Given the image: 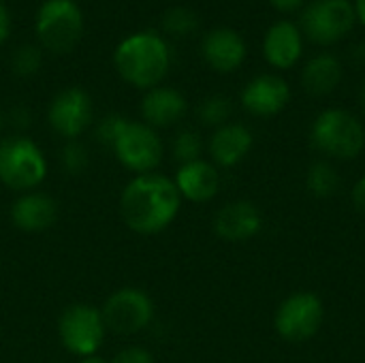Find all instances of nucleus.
<instances>
[{"label":"nucleus","instance_id":"nucleus-32","mask_svg":"<svg viewBox=\"0 0 365 363\" xmlns=\"http://www.w3.org/2000/svg\"><path fill=\"white\" fill-rule=\"evenodd\" d=\"M353 6H355V15H357V19H359V21L365 26V0H355V2H353Z\"/></svg>","mask_w":365,"mask_h":363},{"label":"nucleus","instance_id":"nucleus-31","mask_svg":"<svg viewBox=\"0 0 365 363\" xmlns=\"http://www.w3.org/2000/svg\"><path fill=\"white\" fill-rule=\"evenodd\" d=\"M9 28H11V19H9V13H6L4 4L0 2V43L9 36Z\"/></svg>","mask_w":365,"mask_h":363},{"label":"nucleus","instance_id":"nucleus-27","mask_svg":"<svg viewBox=\"0 0 365 363\" xmlns=\"http://www.w3.org/2000/svg\"><path fill=\"white\" fill-rule=\"evenodd\" d=\"M126 118H122V116H118V113H109V116H105L98 124H96V128H94V137H96V141L101 143V145H105V148H113V143L118 141V137H120V133L124 131V126H126Z\"/></svg>","mask_w":365,"mask_h":363},{"label":"nucleus","instance_id":"nucleus-23","mask_svg":"<svg viewBox=\"0 0 365 363\" xmlns=\"http://www.w3.org/2000/svg\"><path fill=\"white\" fill-rule=\"evenodd\" d=\"M173 158L180 163V165H188V163H195V160H201L203 158V137L192 131V128H184L175 135L173 139Z\"/></svg>","mask_w":365,"mask_h":363},{"label":"nucleus","instance_id":"nucleus-14","mask_svg":"<svg viewBox=\"0 0 365 363\" xmlns=\"http://www.w3.org/2000/svg\"><path fill=\"white\" fill-rule=\"evenodd\" d=\"M11 223L24 233H43L58 220V203L53 197L41 190L17 195L9 210Z\"/></svg>","mask_w":365,"mask_h":363},{"label":"nucleus","instance_id":"nucleus-21","mask_svg":"<svg viewBox=\"0 0 365 363\" xmlns=\"http://www.w3.org/2000/svg\"><path fill=\"white\" fill-rule=\"evenodd\" d=\"M306 188L317 199H329L340 188V173L329 160H314L306 173Z\"/></svg>","mask_w":365,"mask_h":363},{"label":"nucleus","instance_id":"nucleus-5","mask_svg":"<svg viewBox=\"0 0 365 363\" xmlns=\"http://www.w3.org/2000/svg\"><path fill=\"white\" fill-rule=\"evenodd\" d=\"M325 321V306L319 295L310 291H299L282 300L274 315L276 334L291 344H302L312 340Z\"/></svg>","mask_w":365,"mask_h":363},{"label":"nucleus","instance_id":"nucleus-29","mask_svg":"<svg viewBox=\"0 0 365 363\" xmlns=\"http://www.w3.org/2000/svg\"><path fill=\"white\" fill-rule=\"evenodd\" d=\"M351 201H353V205H355V210L359 214H365V175H361L355 182V186L351 190Z\"/></svg>","mask_w":365,"mask_h":363},{"label":"nucleus","instance_id":"nucleus-4","mask_svg":"<svg viewBox=\"0 0 365 363\" xmlns=\"http://www.w3.org/2000/svg\"><path fill=\"white\" fill-rule=\"evenodd\" d=\"M47 178V158L43 150L24 135H11L0 141V184L15 193L36 190Z\"/></svg>","mask_w":365,"mask_h":363},{"label":"nucleus","instance_id":"nucleus-19","mask_svg":"<svg viewBox=\"0 0 365 363\" xmlns=\"http://www.w3.org/2000/svg\"><path fill=\"white\" fill-rule=\"evenodd\" d=\"M203 58L218 73H233L246 60V43L231 28H216L203 39Z\"/></svg>","mask_w":365,"mask_h":363},{"label":"nucleus","instance_id":"nucleus-9","mask_svg":"<svg viewBox=\"0 0 365 363\" xmlns=\"http://www.w3.org/2000/svg\"><path fill=\"white\" fill-rule=\"evenodd\" d=\"M111 152L122 163L124 169L133 171L135 175L152 173L163 160V141L158 133L148 126L145 122H126L124 131L120 133L118 141L113 143Z\"/></svg>","mask_w":365,"mask_h":363},{"label":"nucleus","instance_id":"nucleus-24","mask_svg":"<svg viewBox=\"0 0 365 363\" xmlns=\"http://www.w3.org/2000/svg\"><path fill=\"white\" fill-rule=\"evenodd\" d=\"M197 26H199V17L188 6H171L163 15V28L175 36L192 34L197 30Z\"/></svg>","mask_w":365,"mask_h":363},{"label":"nucleus","instance_id":"nucleus-16","mask_svg":"<svg viewBox=\"0 0 365 363\" xmlns=\"http://www.w3.org/2000/svg\"><path fill=\"white\" fill-rule=\"evenodd\" d=\"M302 53H304L302 30L289 19H280L272 24V28L263 39L265 60L278 71H289L299 62Z\"/></svg>","mask_w":365,"mask_h":363},{"label":"nucleus","instance_id":"nucleus-36","mask_svg":"<svg viewBox=\"0 0 365 363\" xmlns=\"http://www.w3.org/2000/svg\"><path fill=\"white\" fill-rule=\"evenodd\" d=\"M2 122H4V118H2V111H0V131H2Z\"/></svg>","mask_w":365,"mask_h":363},{"label":"nucleus","instance_id":"nucleus-28","mask_svg":"<svg viewBox=\"0 0 365 363\" xmlns=\"http://www.w3.org/2000/svg\"><path fill=\"white\" fill-rule=\"evenodd\" d=\"M109 363H154V355L143 347H124L109 359Z\"/></svg>","mask_w":365,"mask_h":363},{"label":"nucleus","instance_id":"nucleus-2","mask_svg":"<svg viewBox=\"0 0 365 363\" xmlns=\"http://www.w3.org/2000/svg\"><path fill=\"white\" fill-rule=\"evenodd\" d=\"M113 62L126 83L152 90L165 79L171 66V53L169 45L158 34L139 32L118 45Z\"/></svg>","mask_w":365,"mask_h":363},{"label":"nucleus","instance_id":"nucleus-13","mask_svg":"<svg viewBox=\"0 0 365 363\" xmlns=\"http://www.w3.org/2000/svg\"><path fill=\"white\" fill-rule=\"evenodd\" d=\"M263 229V216L250 201H231L214 216V233L229 244H244Z\"/></svg>","mask_w":365,"mask_h":363},{"label":"nucleus","instance_id":"nucleus-17","mask_svg":"<svg viewBox=\"0 0 365 363\" xmlns=\"http://www.w3.org/2000/svg\"><path fill=\"white\" fill-rule=\"evenodd\" d=\"M255 137L248 126L240 122H227L225 126L216 128L207 141L210 158L216 167H235L240 165L252 150Z\"/></svg>","mask_w":365,"mask_h":363},{"label":"nucleus","instance_id":"nucleus-26","mask_svg":"<svg viewBox=\"0 0 365 363\" xmlns=\"http://www.w3.org/2000/svg\"><path fill=\"white\" fill-rule=\"evenodd\" d=\"M11 68L15 75L19 77H30L41 68V51L34 45H21L19 49H15L13 58H11Z\"/></svg>","mask_w":365,"mask_h":363},{"label":"nucleus","instance_id":"nucleus-33","mask_svg":"<svg viewBox=\"0 0 365 363\" xmlns=\"http://www.w3.org/2000/svg\"><path fill=\"white\" fill-rule=\"evenodd\" d=\"M353 56H355L357 64H364V66H365V41H361V43H359V45L355 47Z\"/></svg>","mask_w":365,"mask_h":363},{"label":"nucleus","instance_id":"nucleus-12","mask_svg":"<svg viewBox=\"0 0 365 363\" xmlns=\"http://www.w3.org/2000/svg\"><path fill=\"white\" fill-rule=\"evenodd\" d=\"M291 101L289 83L274 73L257 75L248 81L242 90V105L248 113L257 118H272L278 116Z\"/></svg>","mask_w":365,"mask_h":363},{"label":"nucleus","instance_id":"nucleus-1","mask_svg":"<svg viewBox=\"0 0 365 363\" xmlns=\"http://www.w3.org/2000/svg\"><path fill=\"white\" fill-rule=\"evenodd\" d=\"M182 197L171 178L163 173L135 175L120 195V218L139 235L165 231L180 214Z\"/></svg>","mask_w":365,"mask_h":363},{"label":"nucleus","instance_id":"nucleus-20","mask_svg":"<svg viewBox=\"0 0 365 363\" xmlns=\"http://www.w3.org/2000/svg\"><path fill=\"white\" fill-rule=\"evenodd\" d=\"M342 81V64L334 53H319L314 56L302 73L304 90L312 96H327L331 94Z\"/></svg>","mask_w":365,"mask_h":363},{"label":"nucleus","instance_id":"nucleus-3","mask_svg":"<svg viewBox=\"0 0 365 363\" xmlns=\"http://www.w3.org/2000/svg\"><path fill=\"white\" fill-rule=\"evenodd\" d=\"M310 143L323 156L336 160H353L365 148L361 120L346 109L331 107L321 111L310 126Z\"/></svg>","mask_w":365,"mask_h":363},{"label":"nucleus","instance_id":"nucleus-7","mask_svg":"<svg viewBox=\"0 0 365 363\" xmlns=\"http://www.w3.org/2000/svg\"><path fill=\"white\" fill-rule=\"evenodd\" d=\"M101 315L107 332L118 336H135L152 323L154 302L143 289L124 287L107 297Z\"/></svg>","mask_w":365,"mask_h":363},{"label":"nucleus","instance_id":"nucleus-6","mask_svg":"<svg viewBox=\"0 0 365 363\" xmlns=\"http://www.w3.org/2000/svg\"><path fill=\"white\" fill-rule=\"evenodd\" d=\"M58 336L62 347L83 359L90 355H96L105 336L107 327L101 315V308L90 304H73L68 306L58 321Z\"/></svg>","mask_w":365,"mask_h":363},{"label":"nucleus","instance_id":"nucleus-10","mask_svg":"<svg viewBox=\"0 0 365 363\" xmlns=\"http://www.w3.org/2000/svg\"><path fill=\"white\" fill-rule=\"evenodd\" d=\"M355 6L351 0H314L302 13V30L319 45H331L344 39L355 26Z\"/></svg>","mask_w":365,"mask_h":363},{"label":"nucleus","instance_id":"nucleus-30","mask_svg":"<svg viewBox=\"0 0 365 363\" xmlns=\"http://www.w3.org/2000/svg\"><path fill=\"white\" fill-rule=\"evenodd\" d=\"M274 9H278L280 13H295L297 9L304 6V0H269Z\"/></svg>","mask_w":365,"mask_h":363},{"label":"nucleus","instance_id":"nucleus-18","mask_svg":"<svg viewBox=\"0 0 365 363\" xmlns=\"http://www.w3.org/2000/svg\"><path fill=\"white\" fill-rule=\"evenodd\" d=\"M188 111V103L184 94L175 88L167 86H156L145 92L141 101V116L148 126L156 128H167L178 124Z\"/></svg>","mask_w":365,"mask_h":363},{"label":"nucleus","instance_id":"nucleus-22","mask_svg":"<svg viewBox=\"0 0 365 363\" xmlns=\"http://www.w3.org/2000/svg\"><path fill=\"white\" fill-rule=\"evenodd\" d=\"M197 118L203 126L210 128H220L229 122L231 118V101L222 94H214L207 96L205 101H201L199 109H197Z\"/></svg>","mask_w":365,"mask_h":363},{"label":"nucleus","instance_id":"nucleus-8","mask_svg":"<svg viewBox=\"0 0 365 363\" xmlns=\"http://www.w3.org/2000/svg\"><path fill=\"white\" fill-rule=\"evenodd\" d=\"M36 32L47 49L66 53L81 39L83 15L73 0H47L38 9Z\"/></svg>","mask_w":365,"mask_h":363},{"label":"nucleus","instance_id":"nucleus-35","mask_svg":"<svg viewBox=\"0 0 365 363\" xmlns=\"http://www.w3.org/2000/svg\"><path fill=\"white\" fill-rule=\"evenodd\" d=\"M361 105L365 107V81H364V86H361Z\"/></svg>","mask_w":365,"mask_h":363},{"label":"nucleus","instance_id":"nucleus-25","mask_svg":"<svg viewBox=\"0 0 365 363\" xmlns=\"http://www.w3.org/2000/svg\"><path fill=\"white\" fill-rule=\"evenodd\" d=\"M88 163H90V156H88V148L77 141V139H71L62 145L60 150V165L62 169L68 173V175H79L88 169Z\"/></svg>","mask_w":365,"mask_h":363},{"label":"nucleus","instance_id":"nucleus-15","mask_svg":"<svg viewBox=\"0 0 365 363\" xmlns=\"http://www.w3.org/2000/svg\"><path fill=\"white\" fill-rule=\"evenodd\" d=\"M173 184L182 197V201L190 203H207L220 190V173L212 160H195L188 165H180L173 178Z\"/></svg>","mask_w":365,"mask_h":363},{"label":"nucleus","instance_id":"nucleus-11","mask_svg":"<svg viewBox=\"0 0 365 363\" xmlns=\"http://www.w3.org/2000/svg\"><path fill=\"white\" fill-rule=\"evenodd\" d=\"M49 126L66 141L77 139L92 122V101L81 88H64L53 96L47 111Z\"/></svg>","mask_w":365,"mask_h":363},{"label":"nucleus","instance_id":"nucleus-34","mask_svg":"<svg viewBox=\"0 0 365 363\" xmlns=\"http://www.w3.org/2000/svg\"><path fill=\"white\" fill-rule=\"evenodd\" d=\"M79 363H109V359H105V357H101V355L96 353V355H90V357L79 359Z\"/></svg>","mask_w":365,"mask_h":363}]
</instances>
